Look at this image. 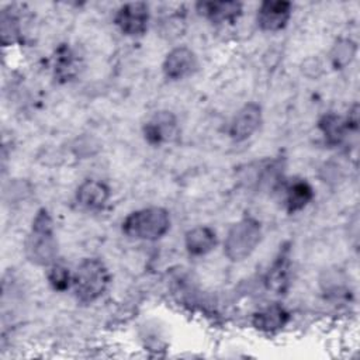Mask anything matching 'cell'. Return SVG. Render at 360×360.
<instances>
[{"label": "cell", "mask_w": 360, "mask_h": 360, "mask_svg": "<svg viewBox=\"0 0 360 360\" xmlns=\"http://www.w3.org/2000/svg\"><path fill=\"white\" fill-rule=\"evenodd\" d=\"M111 197V190L107 183L98 179L83 180L75 193L76 202L87 211H98L104 208Z\"/></svg>", "instance_id": "30bf717a"}, {"label": "cell", "mask_w": 360, "mask_h": 360, "mask_svg": "<svg viewBox=\"0 0 360 360\" xmlns=\"http://www.w3.org/2000/svg\"><path fill=\"white\" fill-rule=\"evenodd\" d=\"M177 134V118L169 110L156 111L142 127L145 141L152 146H160Z\"/></svg>", "instance_id": "9c48e42d"}, {"label": "cell", "mask_w": 360, "mask_h": 360, "mask_svg": "<svg viewBox=\"0 0 360 360\" xmlns=\"http://www.w3.org/2000/svg\"><path fill=\"white\" fill-rule=\"evenodd\" d=\"M263 122L262 105L255 101L243 104L232 117L228 128V136L233 142H243L253 136Z\"/></svg>", "instance_id": "8992f818"}, {"label": "cell", "mask_w": 360, "mask_h": 360, "mask_svg": "<svg viewBox=\"0 0 360 360\" xmlns=\"http://www.w3.org/2000/svg\"><path fill=\"white\" fill-rule=\"evenodd\" d=\"M315 198V190L305 179H294L284 186V205L288 214L307 208Z\"/></svg>", "instance_id": "2e32d148"}, {"label": "cell", "mask_w": 360, "mask_h": 360, "mask_svg": "<svg viewBox=\"0 0 360 360\" xmlns=\"http://www.w3.org/2000/svg\"><path fill=\"white\" fill-rule=\"evenodd\" d=\"M149 6L143 1L122 4L114 14L115 27L127 37H141L148 31Z\"/></svg>", "instance_id": "5b68a950"}, {"label": "cell", "mask_w": 360, "mask_h": 360, "mask_svg": "<svg viewBox=\"0 0 360 360\" xmlns=\"http://www.w3.org/2000/svg\"><path fill=\"white\" fill-rule=\"evenodd\" d=\"M316 127L329 146H339L350 132L346 118L336 112H325L321 115Z\"/></svg>", "instance_id": "e0dca14e"}, {"label": "cell", "mask_w": 360, "mask_h": 360, "mask_svg": "<svg viewBox=\"0 0 360 360\" xmlns=\"http://www.w3.org/2000/svg\"><path fill=\"white\" fill-rule=\"evenodd\" d=\"M172 226L170 212L163 207H145L129 212L121 222L122 233L135 240L155 242Z\"/></svg>", "instance_id": "7a4b0ae2"}, {"label": "cell", "mask_w": 360, "mask_h": 360, "mask_svg": "<svg viewBox=\"0 0 360 360\" xmlns=\"http://www.w3.org/2000/svg\"><path fill=\"white\" fill-rule=\"evenodd\" d=\"M292 15V3L284 0H266L262 1L257 14L256 22L262 31L277 32L285 28Z\"/></svg>", "instance_id": "ba28073f"}, {"label": "cell", "mask_w": 360, "mask_h": 360, "mask_svg": "<svg viewBox=\"0 0 360 360\" xmlns=\"http://www.w3.org/2000/svg\"><path fill=\"white\" fill-rule=\"evenodd\" d=\"M110 283L111 274L104 262L97 257H84L73 271L72 290L79 302L91 304L103 297Z\"/></svg>", "instance_id": "3957f363"}, {"label": "cell", "mask_w": 360, "mask_h": 360, "mask_svg": "<svg viewBox=\"0 0 360 360\" xmlns=\"http://www.w3.org/2000/svg\"><path fill=\"white\" fill-rule=\"evenodd\" d=\"M290 319L291 314L287 311V308L274 302L255 312L252 316V325L256 330L270 335L284 329Z\"/></svg>", "instance_id": "5bb4252c"}, {"label": "cell", "mask_w": 360, "mask_h": 360, "mask_svg": "<svg viewBox=\"0 0 360 360\" xmlns=\"http://www.w3.org/2000/svg\"><path fill=\"white\" fill-rule=\"evenodd\" d=\"M72 278L73 273H70V270L63 264L55 262L46 267V280L53 291L65 292L72 288Z\"/></svg>", "instance_id": "d6986e66"}, {"label": "cell", "mask_w": 360, "mask_h": 360, "mask_svg": "<svg viewBox=\"0 0 360 360\" xmlns=\"http://www.w3.org/2000/svg\"><path fill=\"white\" fill-rule=\"evenodd\" d=\"M27 259L42 267H48L56 262L58 242L55 236L53 219L46 208H39L31 222V229L24 242Z\"/></svg>", "instance_id": "6da1fadb"}, {"label": "cell", "mask_w": 360, "mask_h": 360, "mask_svg": "<svg viewBox=\"0 0 360 360\" xmlns=\"http://www.w3.org/2000/svg\"><path fill=\"white\" fill-rule=\"evenodd\" d=\"M263 229L257 218L245 215L231 225L224 240V255L231 262H243L259 246Z\"/></svg>", "instance_id": "277c9868"}, {"label": "cell", "mask_w": 360, "mask_h": 360, "mask_svg": "<svg viewBox=\"0 0 360 360\" xmlns=\"http://www.w3.org/2000/svg\"><path fill=\"white\" fill-rule=\"evenodd\" d=\"M82 60L69 44H60L52 58L53 77L58 83H69L77 77Z\"/></svg>", "instance_id": "7c38bea8"}, {"label": "cell", "mask_w": 360, "mask_h": 360, "mask_svg": "<svg viewBox=\"0 0 360 360\" xmlns=\"http://www.w3.org/2000/svg\"><path fill=\"white\" fill-rule=\"evenodd\" d=\"M198 68V59L193 49L180 45L170 49L163 62L162 72L169 80H181L191 76Z\"/></svg>", "instance_id": "52a82bcc"}, {"label": "cell", "mask_w": 360, "mask_h": 360, "mask_svg": "<svg viewBox=\"0 0 360 360\" xmlns=\"http://www.w3.org/2000/svg\"><path fill=\"white\" fill-rule=\"evenodd\" d=\"M357 53V44L350 38H339L329 53L330 63L335 69H345L353 62Z\"/></svg>", "instance_id": "ac0fdd59"}, {"label": "cell", "mask_w": 360, "mask_h": 360, "mask_svg": "<svg viewBox=\"0 0 360 360\" xmlns=\"http://www.w3.org/2000/svg\"><path fill=\"white\" fill-rule=\"evenodd\" d=\"M291 276V249L284 245L274 257L271 266L264 276V285L274 294H284L290 287Z\"/></svg>", "instance_id": "8fae6325"}, {"label": "cell", "mask_w": 360, "mask_h": 360, "mask_svg": "<svg viewBox=\"0 0 360 360\" xmlns=\"http://www.w3.org/2000/svg\"><path fill=\"white\" fill-rule=\"evenodd\" d=\"M217 245L218 236L211 226L197 225L184 233V248L190 256H205L211 253Z\"/></svg>", "instance_id": "9a60e30c"}, {"label": "cell", "mask_w": 360, "mask_h": 360, "mask_svg": "<svg viewBox=\"0 0 360 360\" xmlns=\"http://www.w3.org/2000/svg\"><path fill=\"white\" fill-rule=\"evenodd\" d=\"M195 11L212 24L235 22L243 11L240 1H198Z\"/></svg>", "instance_id": "4fadbf2b"}]
</instances>
